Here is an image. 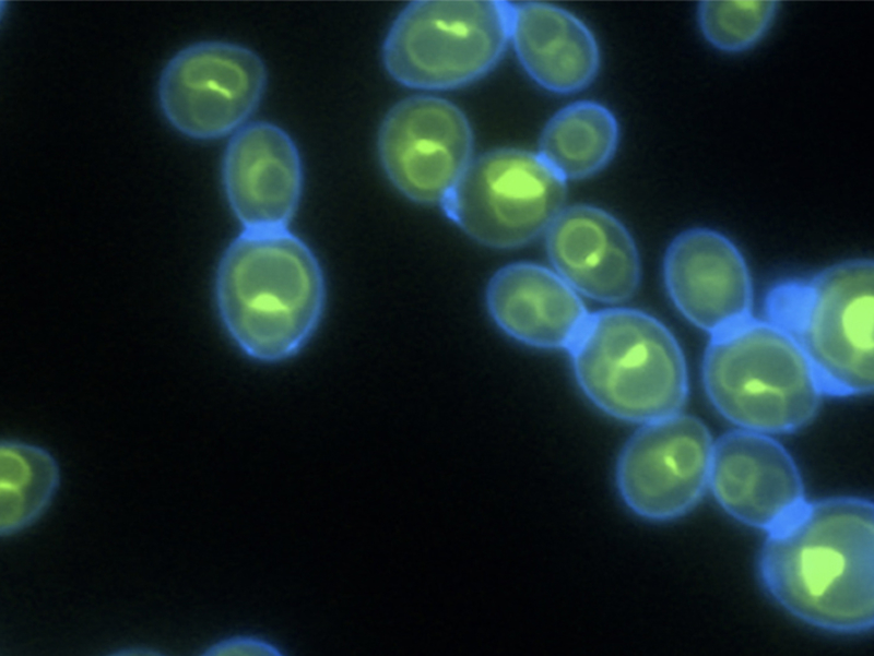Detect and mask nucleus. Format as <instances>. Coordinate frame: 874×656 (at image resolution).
Here are the masks:
<instances>
[{
  "instance_id": "nucleus-1",
  "label": "nucleus",
  "mask_w": 874,
  "mask_h": 656,
  "mask_svg": "<svg viewBox=\"0 0 874 656\" xmlns=\"http://www.w3.org/2000/svg\"><path fill=\"white\" fill-rule=\"evenodd\" d=\"M758 572L800 620L836 633L874 624V509L859 497L805 501L767 533Z\"/></svg>"
},
{
  "instance_id": "nucleus-2",
  "label": "nucleus",
  "mask_w": 874,
  "mask_h": 656,
  "mask_svg": "<svg viewBox=\"0 0 874 656\" xmlns=\"http://www.w3.org/2000/svg\"><path fill=\"white\" fill-rule=\"evenodd\" d=\"M214 297L235 345L255 360L277 362L315 333L326 285L317 257L288 228L243 229L220 259Z\"/></svg>"
},
{
  "instance_id": "nucleus-3",
  "label": "nucleus",
  "mask_w": 874,
  "mask_h": 656,
  "mask_svg": "<svg viewBox=\"0 0 874 656\" xmlns=\"http://www.w3.org/2000/svg\"><path fill=\"white\" fill-rule=\"evenodd\" d=\"M567 351L584 395L615 419L645 425L678 414L686 402L688 377L680 344L643 311L589 313Z\"/></svg>"
},
{
  "instance_id": "nucleus-4",
  "label": "nucleus",
  "mask_w": 874,
  "mask_h": 656,
  "mask_svg": "<svg viewBox=\"0 0 874 656\" xmlns=\"http://www.w3.org/2000/svg\"><path fill=\"white\" fill-rule=\"evenodd\" d=\"M766 314L798 344L823 394L873 391L872 260L843 261L811 277L778 284L767 295Z\"/></svg>"
},
{
  "instance_id": "nucleus-5",
  "label": "nucleus",
  "mask_w": 874,
  "mask_h": 656,
  "mask_svg": "<svg viewBox=\"0 0 874 656\" xmlns=\"http://www.w3.org/2000/svg\"><path fill=\"white\" fill-rule=\"evenodd\" d=\"M710 336L702 381L725 419L768 436L793 432L812 421L823 391L784 331L749 315Z\"/></svg>"
},
{
  "instance_id": "nucleus-6",
  "label": "nucleus",
  "mask_w": 874,
  "mask_h": 656,
  "mask_svg": "<svg viewBox=\"0 0 874 656\" xmlns=\"http://www.w3.org/2000/svg\"><path fill=\"white\" fill-rule=\"evenodd\" d=\"M513 4L420 0L391 24L382 46L389 75L421 91L453 90L488 73L510 41Z\"/></svg>"
},
{
  "instance_id": "nucleus-7",
  "label": "nucleus",
  "mask_w": 874,
  "mask_h": 656,
  "mask_svg": "<svg viewBox=\"0 0 874 656\" xmlns=\"http://www.w3.org/2000/svg\"><path fill=\"white\" fill-rule=\"evenodd\" d=\"M566 195V180L539 153L506 147L472 159L440 205L474 241L512 249L546 231Z\"/></svg>"
},
{
  "instance_id": "nucleus-8",
  "label": "nucleus",
  "mask_w": 874,
  "mask_h": 656,
  "mask_svg": "<svg viewBox=\"0 0 874 656\" xmlns=\"http://www.w3.org/2000/svg\"><path fill=\"white\" fill-rule=\"evenodd\" d=\"M267 70L251 49L203 40L177 51L163 68L157 102L181 135L212 141L245 126L264 94Z\"/></svg>"
},
{
  "instance_id": "nucleus-9",
  "label": "nucleus",
  "mask_w": 874,
  "mask_h": 656,
  "mask_svg": "<svg viewBox=\"0 0 874 656\" xmlns=\"http://www.w3.org/2000/svg\"><path fill=\"white\" fill-rule=\"evenodd\" d=\"M713 443L694 416L678 413L641 425L617 457L615 485L622 501L648 521L685 515L709 486Z\"/></svg>"
},
{
  "instance_id": "nucleus-10",
  "label": "nucleus",
  "mask_w": 874,
  "mask_h": 656,
  "mask_svg": "<svg viewBox=\"0 0 874 656\" xmlns=\"http://www.w3.org/2000/svg\"><path fill=\"white\" fill-rule=\"evenodd\" d=\"M377 152L387 178L402 195L418 204H441L473 159V132L453 103L415 95L387 112Z\"/></svg>"
},
{
  "instance_id": "nucleus-11",
  "label": "nucleus",
  "mask_w": 874,
  "mask_h": 656,
  "mask_svg": "<svg viewBox=\"0 0 874 656\" xmlns=\"http://www.w3.org/2000/svg\"><path fill=\"white\" fill-rule=\"evenodd\" d=\"M708 488L729 515L766 533L806 501L790 453L768 434L743 429L713 443Z\"/></svg>"
},
{
  "instance_id": "nucleus-12",
  "label": "nucleus",
  "mask_w": 874,
  "mask_h": 656,
  "mask_svg": "<svg viewBox=\"0 0 874 656\" xmlns=\"http://www.w3.org/2000/svg\"><path fill=\"white\" fill-rule=\"evenodd\" d=\"M303 181L297 146L280 127L250 122L231 138L222 162V183L243 229L288 228Z\"/></svg>"
},
{
  "instance_id": "nucleus-13",
  "label": "nucleus",
  "mask_w": 874,
  "mask_h": 656,
  "mask_svg": "<svg viewBox=\"0 0 874 656\" xmlns=\"http://www.w3.org/2000/svg\"><path fill=\"white\" fill-rule=\"evenodd\" d=\"M663 276L676 308L710 335L752 315L746 262L720 231L695 227L678 234L666 249Z\"/></svg>"
},
{
  "instance_id": "nucleus-14",
  "label": "nucleus",
  "mask_w": 874,
  "mask_h": 656,
  "mask_svg": "<svg viewBox=\"0 0 874 656\" xmlns=\"http://www.w3.org/2000/svg\"><path fill=\"white\" fill-rule=\"evenodd\" d=\"M554 271L578 294L602 302H623L637 290L640 259L626 227L598 206L564 208L546 230Z\"/></svg>"
},
{
  "instance_id": "nucleus-15",
  "label": "nucleus",
  "mask_w": 874,
  "mask_h": 656,
  "mask_svg": "<svg viewBox=\"0 0 874 656\" xmlns=\"http://www.w3.org/2000/svg\"><path fill=\"white\" fill-rule=\"evenodd\" d=\"M485 298L489 315L503 332L536 348L567 350L589 315L572 287L555 271L533 263L498 270Z\"/></svg>"
},
{
  "instance_id": "nucleus-16",
  "label": "nucleus",
  "mask_w": 874,
  "mask_h": 656,
  "mask_svg": "<svg viewBox=\"0 0 874 656\" xmlns=\"http://www.w3.org/2000/svg\"><path fill=\"white\" fill-rule=\"evenodd\" d=\"M510 41L528 75L556 94H571L592 83L600 49L589 27L571 12L548 3L512 7Z\"/></svg>"
},
{
  "instance_id": "nucleus-17",
  "label": "nucleus",
  "mask_w": 874,
  "mask_h": 656,
  "mask_svg": "<svg viewBox=\"0 0 874 656\" xmlns=\"http://www.w3.org/2000/svg\"><path fill=\"white\" fill-rule=\"evenodd\" d=\"M619 126L614 114L593 100L571 103L546 122L539 155L566 181L589 178L614 157Z\"/></svg>"
},
{
  "instance_id": "nucleus-18",
  "label": "nucleus",
  "mask_w": 874,
  "mask_h": 656,
  "mask_svg": "<svg viewBox=\"0 0 874 656\" xmlns=\"http://www.w3.org/2000/svg\"><path fill=\"white\" fill-rule=\"evenodd\" d=\"M61 484L56 457L45 448L21 440L0 444V535L22 534L49 510Z\"/></svg>"
},
{
  "instance_id": "nucleus-19",
  "label": "nucleus",
  "mask_w": 874,
  "mask_h": 656,
  "mask_svg": "<svg viewBox=\"0 0 874 656\" xmlns=\"http://www.w3.org/2000/svg\"><path fill=\"white\" fill-rule=\"evenodd\" d=\"M779 7L776 0H704L697 5V23L712 47L737 53L767 34Z\"/></svg>"
},
{
  "instance_id": "nucleus-20",
  "label": "nucleus",
  "mask_w": 874,
  "mask_h": 656,
  "mask_svg": "<svg viewBox=\"0 0 874 656\" xmlns=\"http://www.w3.org/2000/svg\"><path fill=\"white\" fill-rule=\"evenodd\" d=\"M208 656H280L282 652L272 643L252 635H233L222 639L204 649Z\"/></svg>"
}]
</instances>
